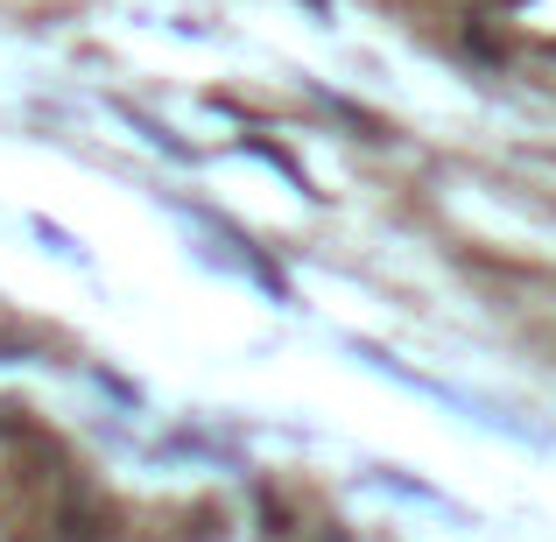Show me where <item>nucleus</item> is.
Here are the masks:
<instances>
[]
</instances>
